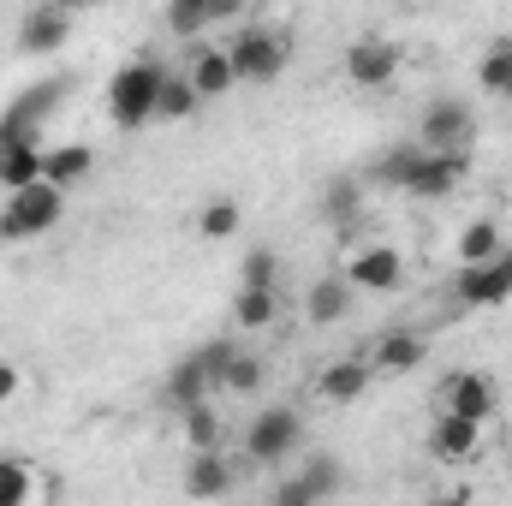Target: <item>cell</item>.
Listing matches in <instances>:
<instances>
[{"mask_svg": "<svg viewBox=\"0 0 512 506\" xmlns=\"http://www.w3.org/2000/svg\"><path fill=\"white\" fill-rule=\"evenodd\" d=\"M60 215H66V185L30 179V185L6 191V203H0V239H6V245H30V239L54 233Z\"/></svg>", "mask_w": 512, "mask_h": 506, "instance_id": "1", "label": "cell"}, {"mask_svg": "<svg viewBox=\"0 0 512 506\" xmlns=\"http://www.w3.org/2000/svg\"><path fill=\"white\" fill-rule=\"evenodd\" d=\"M161 72L167 66H155V60H131L114 72V84H108V114H114V126H149L155 120V96H161Z\"/></svg>", "mask_w": 512, "mask_h": 506, "instance_id": "2", "label": "cell"}, {"mask_svg": "<svg viewBox=\"0 0 512 506\" xmlns=\"http://www.w3.org/2000/svg\"><path fill=\"white\" fill-rule=\"evenodd\" d=\"M233 72H239V84H274L280 72H286V60H292V42H286V30H268V24H251V30H239L233 36Z\"/></svg>", "mask_w": 512, "mask_h": 506, "instance_id": "3", "label": "cell"}, {"mask_svg": "<svg viewBox=\"0 0 512 506\" xmlns=\"http://www.w3.org/2000/svg\"><path fill=\"white\" fill-rule=\"evenodd\" d=\"M298 447H304V417L292 405H262L251 417V429H245V453H251L256 465H280Z\"/></svg>", "mask_w": 512, "mask_h": 506, "instance_id": "4", "label": "cell"}, {"mask_svg": "<svg viewBox=\"0 0 512 506\" xmlns=\"http://www.w3.org/2000/svg\"><path fill=\"white\" fill-rule=\"evenodd\" d=\"M453 298H459L465 310H501L512 298V251L489 256V262H459Z\"/></svg>", "mask_w": 512, "mask_h": 506, "instance_id": "5", "label": "cell"}, {"mask_svg": "<svg viewBox=\"0 0 512 506\" xmlns=\"http://www.w3.org/2000/svg\"><path fill=\"white\" fill-rule=\"evenodd\" d=\"M60 96H66V78H42L18 102H6L0 108V143H36V126L60 108Z\"/></svg>", "mask_w": 512, "mask_h": 506, "instance_id": "6", "label": "cell"}, {"mask_svg": "<svg viewBox=\"0 0 512 506\" xmlns=\"http://www.w3.org/2000/svg\"><path fill=\"white\" fill-rule=\"evenodd\" d=\"M399 72H405V54H399V42H387V36H358V42L346 48V84H352V90H387Z\"/></svg>", "mask_w": 512, "mask_h": 506, "instance_id": "7", "label": "cell"}, {"mask_svg": "<svg viewBox=\"0 0 512 506\" xmlns=\"http://www.w3.org/2000/svg\"><path fill=\"white\" fill-rule=\"evenodd\" d=\"M465 173H471V149H423V161H417L405 197H417V203H441V197H453V191L465 185Z\"/></svg>", "mask_w": 512, "mask_h": 506, "instance_id": "8", "label": "cell"}, {"mask_svg": "<svg viewBox=\"0 0 512 506\" xmlns=\"http://www.w3.org/2000/svg\"><path fill=\"white\" fill-rule=\"evenodd\" d=\"M471 126H477L471 102L435 96V102L417 114V143H423V149H465V143H471Z\"/></svg>", "mask_w": 512, "mask_h": 506, "instance_id": "9", "label": "cell"}, {"mask_svg": "<svg viewBox=\"0 0 512 506\" xmlns=\"http://www.w3.org/2000/svg\"><path fill=\"white\" fill-rule=\"evenodd\" d=\"M66 36H72V12H66L60 0H42V6L24 12V24H18V54L48 60V54L66 48Z\"/></svg>", "mask_w": 512, "mask_h": 506, "instance_id": "10", "label": "cell"}, {"mask_svg": "<svg viewBox=\"0 0 512 506\" xmlns=\"http://www.w3.org/2000/svg\"><path fill=\"white\" fill-rule=\"evenodd\" d=\"M477 453H483V423H471V417H459V411H435V423H429V459L465 465V459H477Z\"/></svg>", "mask_w": 512, "mask_h": 506, "instance_id": "11", "label": "cell"}, {"mask_svg": "<svg viewBox=\"0 0 512 506\" xmlns=\"http://www.w3.org/2000/svg\"><path fill=\"white\" fill-rule=\"evenodd\" d=\"M441 411H459L471 423H489L501 411V387L483 376V370H459V376H447V387H441Z\"/></svg>", "mask_w": 512, "mask_h": 506, "instance_id": "12", "label": "cell"}, {"mask_svg": "<svg viewBox=\"0 0 512 506\" xmlns=\"http://www.w3.org/2000/svg\"><path fill=\"white\" fill-rule=\"evenodd\" d=\"M340 465L328 459V453H316V459H304V471L298 477H286L280 489H274V501L280 506H316V501H328V495H340Z\"/></svg>", "mask_w": 512, "mask_h": 506, "instance_id": "13", "label": "cell"}, {"mask_svg": "<svg viewBox=\"0 0 512 506\" xmlns=\"http://www.w3.org/2000/svg\"><path fill=\"white\" fill-rule=\"evenodd\" d=\"M346 280L358 292H399L405 256L393 251V245H364V251H352V262H346Z\"/></svg>", "mask_w": 512, "mask_h": 506, "instance_id": "14", "label": "cell"}, {"mask_svg": "<svg viewBox=\"0 0 512 506\" xmlns=\"http://www.w3.org/2000/svg\"><path fill=\"white\" fill-rule=\"evenodd\" d=\"M370 381H376V364H370V358H334V364L316 376V399H328V405H358V399L370 393Z\"/></svg>", "mask_w": 512, "mask_h": 506, "instance_id": "15", "label": "cell"}, {"mask_svg": "<svg viewBox=\"0 0 512 506\" xmlns=\"http://www.w3.org/2000/svg\"><path fill=\"white\" fill-rule=\"evenodd\" d=\"M352 298H358V286H352L346 274H322V280L304 292V316H310L316 328H334V322L352 316Z\"/></svg>", "mask_w": 512, "mask_h": 506, "instance_id": "16", "label": "cell"}, {"mask_svg": "<svg viewBox=\"0 0 512 506\" xmlns=\"http://www.w3.org/2000/svg\"><path fill=\"white\" fill-rule=\"evenodd\" d=\"M185 78L197 84V96H203V102H215V96H227V90L239 84V72H233V54H227V48H197V54H191V66H185Z\"/></svg>", "mask_w": 512, "mask_h": 506, "instance_id": "17", "label": "cell"}, {"mask_svg": "<svg viewBox=\"0 0 512 506\" xmlns=\"http://www.w3.org/2000/svg\"><path fill=\"white\" fill-rule=\"evenodd\" d=\"M185 495H197V501H221V495H233V465L221 459V447L191 453V465H185Z\"/></svg>", "mask_w": 512, "mask_h": 506, "instance_id": "18", "label": "cell"}, {"mask_svg": "<svg viewBox=\"0 0 512 506\" xmlns=\"http://www.w3.org/2000/svg\"><path fill=\"white\" fill-rule=\"evenodd\" d=\"M429 358V346H423V334H405V328H393L376 340V352H370V364H376V376H411L417 364Z\"/></svg>", "mask_w": 512, "mask_h": 506, "instance_id": "19", "label": "cell"}, {"mask_svg": "<svg viewBox=\"0 0 512 506\" xmlns=\"http://www.w3.org/2000/svg\"><path fill=\"white\" fill-rule=\"evenodd\" d=\"M358 215H364V185H358L352 173H334L328 191H322V221H334V227H358Z\"/></svg>", "mask_w": 512, "mask_h": 506, "instance_id": "20", "label": "cell"}, {"mask_svg": "<svg viewBox=\"0 0 512 506\" xmlns=\"http://www.w3.org/2000/svg\"><path fill=\"white\" fill-rule=\"evenodd\" d=\"M203 108V96H197V84L185 78V72H161V96H155V120H191Z\"/></svg>", "mask_w": 512, "mask_h": 506, "instance_id": "21", "label": "cell"}, {"mask_svg": "<svg viewBox=\"0 0 512 506\" xmlns=\"http://www.w3.org/2000/svg\"><path fill=\"white\" fill-rule=\"evenodd\" d=\"M90 167H96V149H90V143H60V149H42V179H54V185H78Z\"/></svg>", "mask_w": 512, "mask_h": 506, "instance_id": "22", "label": "cell"}, {"mask_svg": "<svg viewBox=\"0 0 512 506\" xmlns=\"http://www.w3.org/2000/svg\"><path fill=\"white\" fill-rule=\"evenodd\" d=\"M179 435H185V447H191V453H209V447H221V411H215L209 399H197V405H179Z\"/></svg>", "mask_w": 512, "mask_h": 506, "instance_id": "23", "label": "cell"}, {"mask_svg": "<svg viewBox=\"0 0 512 506\" xmlns=\"http://www.w3.org/2000/svg\"><path fill=\"white\" fill-rule=\"evenodd\" d=\"M477 84H483L489 96L512 102V36H495V42L483 48V60H477Z\"/></svg>", "mask_w": 512, "mask_h": 506, "instance_id": "24", "label": "cell"}, {"mask_svg": "<svg viewBox=\"0 0 512 506\" xmlns=\"http://www.w3.org/2000/svg\"><path fill=\"white\" fill-rule=\"evenodd\" d=\"M215 393V381H209V370L185 352L179 364H173V376H167V405L179 411V405H197V399H209Z\"/></svg>", "mask_w": 512, "mask_h": 506, "instance_id": "25", "label": "cell"}, {"mask_svg": "<svg viewBox=\"0 0 512 506\" xmlns=\"http://www.w3.org/2000/svg\"><path fill=\"white\" fill-rule=\"evenodd\" d=\"M42 179V149L36 143H0V191H18Z\"/></svg>", "mask_w": 512, "mask_h": 506, "instance_id": "26", "label": "cell"}, {"mask_svg": "<svg viewBox=\"0 0 512 506\" xmlns=\"http://www.w3.org/2000/svg\"><path fill=\"white\" fill-rule=\"evenodd\" d=\"M280 316V298H274V286H239V298H233V322L239 328H268Z\"/></svg>", "mask_w": 512, "mask_h": 506, "instance_id": "27", "label": "cell"}, {"mask_svg": "<svg viewBox=\"0 0 512 506\" xmlns=\"http://www.w3.org/2000/svg\"><path fill=\"white\" fill-rule=\"evenodd\" d=\"M501 251H507V245H501V227H495V221H483V215H477V221H465V233H459V245H453L459 262H489V256H501Z\"/></svg>", "mask_w": 512, "mask_h": 506, "instance_id": "28", "label": "cell"}, {"mask_svg": "<svg viewBox=\"0 0 512 506\" xmlns=\"http://www.w3.org/2000/svg\"><path fill=\"white\" fill-rule=\"evenodd\" d=\"M239 221H245V209H239L233 197H215V203L197 209V233H203V239H233Z\"/></svg>", "mask_w": 512, "mask_h": 506, "instance_id": "29", "label": "cell"}, {"mask_svg": "<svg viewBox=\"0 0 512 506\" xmlns=\"http://www.w3.org/2000/svg\"><path fill=\"white\" fill-rule=\"evenodd\" d=\"M167 30H173V36H185V42H197L203 30H215L209 0H167Z\"/></svg>", "mask_w": 512, "mask_h": 506, "instance_id": "30", "label": "cell"}, {"mask_svg": "<svg viewBox=\"0 0 512 506\" xmlns=\"http://www.w3.org/2000/svg\"><path fill=\"white\" fill-rule=\"evenodd\" d=\"M262 381H268V364L251 358V352H233V364H227V376H221V393L251 399V393H262Z\"/></svg>", "mask_w": 512, "mask_h": 506, "instance_id": "31", "label": "cell"}, {"mask_svg": "<svg viewBox=\"0 0 512 506\" xmlns=\"http://www.w3.org/2000/svg\"><path fill=\"white\" fill-rule=\"evenodd\" d=\"M417 161H423V143H399V149H387L382 161H376V179L393 185V191H405L411 173H417Z\"/></svg>", "mask_w": 512, "mask_h": 506, "instance_id": "32", "label": "cell"}, {"mask_svg": "<svg viewBox=\"0 0 512 506\" xmlns=\"http://www.w3.org/2000/svg\"><path fill=\"white\" fill-rule=\"evenodd\" d=\"M36 495V477H30V465L24 459H0V506H18Z\"/></svg>", "mask_w": 512, "mask_h": 506, "instance_id": "33", "label": "cell"}, {"mask_svg": "<svg viewBox=\"0 0 512 506\" xmlns=\"http://www.w3.org/2000/svg\"><path fill=\"white\" fill-rule=\"evenodd\" d=\"M239 280H245V286H274V280H280V256L268 251V245L245 251V262H239Z\"/></svg>", "mask_w": 512, "mask_h": 506, "instance_id": "34", "label": "cell"}, {"mask_svg": "<svg viewBox=\"0 0 512 506\" xmlns=\"http://www.w3.org/2000/svg\"><path fill=\"white\" fill-rule=\"evenodd\" d=\"M233 352H239V346H233V340H209V346H197V352H191V358H197V364H203V370H209V381H215V387H221V376H227V364H233Z\"/></svg>", "mask_w": 512, "mask_h": 506, "instance_id": "35", "label": "cell"}, {"mask_svg": "<svg viewBox=\"0 0 512 506\" xmlns=\"http://www.w3.org/2000/svg\"><path fill=\"white\" fill-rule=\"evenodd\" d=\"M18 393H24V370H18L12 358H0V405H6V399H18Z\"/></svg>", "mask_w": 512, "mask_h": 506, "instance_id": "36", "label": "cell"}, {"mask_svg": "<svg viewBox=\"0 0 512 506\" xmlns=\"http://www.w3.org/2000/svg\"><path fill=\"white\" fill-rule=\"evenodd\" d=\"M209 18L215 24H233V18H245V0H209Z\"/></svg>", "mask_w": 512, "mask_h": 506, "instance_id": "37", "label": "cell"}, {"mask_svg": "<svg viewBox=\"0 0 512 506\" xmlns=\"http://www.w3.org/2000/svg\"><path fill=\"white\" fill-rule=\"evenodd\" d=\"M60 6H66V12L78 18V12H96V6H108V0H60Z\"/></svg>", "mask_w": 512, "mask_h": 506, "instance_id": "38", "label": "cell"}, {"mask_svg": "<svg viewBox=\"0 0 512 506\" xmlns=\"http://www.w3.org/2000/svg\"><path fill=\"white\" fill-rule=\"evenodd\" d=\"M507 459H512V441H507Z\"/></svg>", "mask_w": 512, "mask_h": 506, "instance_id": "39", "label": "cell"}]
</instances>
